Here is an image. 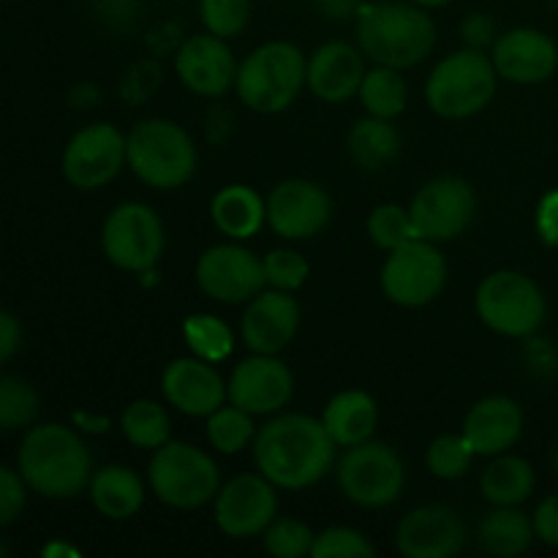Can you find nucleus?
<instances>
[{
	"label": "nucleus",
	"mask_w": 558,
	"mask_h": 558,
	"mask_svg": "<svg viewBox=\"0 0 558 558\" xmlns=\"http://www.w3.org/2000/svg\"><path fill=\"white\" fill-rule=\"evenodd\" d=\"M251 450L256 472L265 474L278 490H303L332 472L338 447L322 417L281 412L256 430Z\"/></svg>",
	"instance_id": "obj_1"
},
{
	"label": "nucleus",
	"mask_w": 558,
	"mask_h": 558,
	"mask_svg": "<svg viewBox=\"0 0 558 558\" xmlns=\"http://www.w3.org/2000/svg\"><path fill=\"white\" fill-rule=\"evenodd\" d=\"M16 469L31 494L69 501L85 494L93 477V458L74 425L36 423L16 450Z\"/></svg>",
	"instance_id": "obj_2"
},
{
	"label": "nucleus",
	"mask_w": 558,
	"mask_h": 558,
	"mask_svg": "<svg viewBox=\"0 0 558 558\" xmlns=\"http://www.w3.org/2000/svg\"><path fill=\"white\" fill-rule=\"evenodd\" d=\"M357 47L374 65L414 69L436 47V22L414 3H371L357 9Z\"/></svg>",
	"instance_id": "obj_3"
},
{
	"label": "nucleus",
	"mask_w": 558,
	"mask_h": 558,
	"mask_svg": "<svg viewBox=\"0 0 558 558\" xmlns=\"http://www.w3.org/2000/svg\"><path fill=\"white\" fill-rule=\"evenodd\" d=\"M125 153L131 172L156 191L183 189L199 163L194 136L169 118L140 120L125 134Z\"/></svg>",
	"instance_id": "obj_4"
},
{
	"label": "nucleus",
	"mask_w": 558,
	"mask_h": 558,
	"mask_svg": "<svg viewBox=\"0 0 558 558\" xmlns=\"http://www.w3.org/2000/svg\"><path fill=\"white\" fill-rule=\"evenodd\" d=\"M305 65L308 58L292 41H265L240 60L234 90L251 112L278 114L303 93Z\"/></svg>",
	"instance_id": "obj_5"
},
{
	"label": "nucleus",
	"mask_w": 558,
	"mask_h": 558,
	"mask_svg": "<svg viewBox=\"0 0 558 558\" xmlns=\"http://www.w3.org/2000/svg\"><path fill=\"white\" fill-rule=\"evenodd\" d=\"M499 90V74L483 49H458L441 58L425 80V104L445 120H466L483 112Z\"/></svg>",
	"instance_id": "obj_6"
},
{
	"label": "nucleus",
	"mask_w": 558,
	"mask_h": 558,
	"mask_svg": "<svg viewBox=\"0 0 558 558\" xmlns=\"http://www.w3.org/2000/svg\"><path fill=\"white\" fill-rule=\"evenodd\" d=\"M147 485L153 496L172 510H199L216 499L221 488V469L210 452L189 441L169 439L153 450Z\"/></svg>",
	"instance_id": "obj_7"
},
{
	"label": "nucleus",
	"mask_w": 558,
	"mask_h": 558,
	"mask_svg": "<svg viewBox=\"0 0 558 558\" xmlns=\"http://www.w3.org/2000/svg\"><path fill=\"white\" fill-rule=\"evenodd\" d=\"M474 308L488 330L505 338H532L548 314L543 289L518 270L488 272L474 292Z\"/></svg>",
	"instance_id": "obj_8"
},
{
	"label": "nucleus",
	"mask_w": 558,
	"mask_h": 558,
	"mask_svg": "<svg viewBox=\"0 0 558 558\" xmlns=\"http://www.w3.org/2000/svg\"><path fill=\"white\" fill-rule=\"evenodd\" d=\"M341 494L363 510H381L401 499L407 488L403 458L385 441H360L347 447L336 466Z\"/></svg>",
	"instance_id": "obj_9"
},
{
	"label": "nucleus",
	"mask_w": 558,
	"mask_h": 558,
	"mask_svg": "<svg viewBox=\"0 0 558 558\" xmlns=\"http://www.w3.org/2000/svg\"><path fill=\"white\" fill-rule=\"evenodd\" d=\"M163 221L145 202H120L101 227V251L118 270L147 272L161 262Z\"/></svg>",
	"instance_id": "obj_10"
},
{
	"label": "nucleus",
	"mask_w": 558,
	"mask_h": 558,
	"mask_svg": "<svg viewBox=\"0 0 558 558\" xmlns=\"http://www.w3.org/2000/svg\"><path fill=\"white\" fill-rule=\"evenodd\" d=\"M379 283L385 298L398 308H425L434 303L447 283V259L439 243L417 238L390 251Z\"/></svg>",
	"instance_id": "obj_11"
},
{
	"label": "nucleus",
	"mask_w": 558,
	"mask_h": 558,
	"mask_svg": "<svg viewBox=\"0 0 558 558\" xmlns=\"http://www.w3.org/2000/svg\"><path fill=\"white\" fill-rule=\"evenodd\" d=\"M129 167L125 134L112 123L82 125L63 147L60 169L76 191H98Z\"/></svg>",
	"instance_id": "obj_12"
},
{
	"label": "nucleus",
	"mask_w": 558,
	"mask_h": 558,
	"mask_svg": "<svg viewBox=\"0 0 558 558\" xmlns=\"http://www.w3.org/2000/svg\"><path fill=\"white\" fill-rule=\"evenodd\" d=\"M409 213L420 238L430 243H450L472 227L477 216V194L469 180L441 174L414 194Z\"/></svg>",
	"instance_id": "obj_13"
},
{
	"label": "nucleus",
	"mask_w": 558,
	"mask_h": 558,
	"mask_svg": "<svg viewBox=\"0 0 558 558\" xmlns=\"http://www.w3.org/2000/svg\"><path fill=\"white\" fill-rule=\"evenodd\" d=\"M194 276L202 292L221 305H245L267 287L262 259L238 240L202 251Z\"/></svg>",
	"instance_id": "obj_14"
},
{
	"label": "nucleus",
	"mask_w": 558,
	"mask_h": 558,
	"mask_svg": "<svg viewBox=\"0 0 558 558\" xmlns=\"http://www.w3.org/2000/svg\"><path fill=\"white\" fill-rule=\"evenodd\" d=\"M213 518L227 537H259L278 518V488L262 472L238 474L218 488Z\"/></svg>",
	"instance_id": "obj_15"
},
{
	"label": "nucleus",
	"mask_w": 558,
	"mask_h": 558,
	"mask_svg": "<svg viewBox=\"0 0 558 558\" xmlns=\"http://www.w3.org/2000/svg\"><path fill=\"white\" fill-rule=\"evenodd\" d=\"M267 227L281 240H311L330 223L332 199L319 183L289 178L267 194Z\"/></svg>",
	"instance_id": "obj_16"
},
{
	"label": "nucleus",
	"mask_w": 558,
	"mask_h": 558,
	"mask_svg": "<svg viewBox=\"0 0 558 558\" xmlns=\"http://www.w3.org/2000/svg\"><path fill=\"white\" fill-rule=\"evenodd\" d=\"M294 396V376L278 354H251L234 365L227 381V401L254 417L278 414Z\"/></svg>",
	"instance_id": "obj_17"
},
{
	"label": "nucleus",
	"mask_w": 558,
	"mask_h": 558,
	"mask_svg": "<svg viewBox=\"0 0 558 558\" xmlns=\"http://www.w3.org/2000/svg\"><path fill=\"white\" fill-rule=\"evenodd\" d=\"M238 65L227 38H218L207 31L185 38L174 54V74L180 85L202 98H221L223 93L232 90Z\"/></svg>",
	"instance_id": "obj_18"
},
{
	"label": "nucleus",
	"mask_w": 558,
	"mask_h": 558,
	"mask_svg": "<svg viewBox=\"0 0 558 558\" xmlns=\"http://www.w3.org/2000/svg\"><path fill=\"white\" fill-rule=\"evenodd\" d=\"M466 539V523L447 505L414 507L396 529V548L407 558H452Z\"/></svg>",
	"instance_id": "obj_19"
},
{
	"label": "nucleus",
	"mask_w": 558,
	"mask_h": 558,
	"mask_svg": "<svg viewBox=\"0 0 558 558\" xmlns=\"http://www.w3.org/2000/svg\"><path fill=\"white\" fill-rule=\"evenodd\" d=\"M303 311L292 292L262 289L245 303L240 338L251 354H281L298 338Z\"/></svg>",
	"instance_id": "obj_20"
},
{
	"label": "nucleus",
	"mask_w": 558,
	"mask_h": 558,
	"mask_svg": "<svg viewBox=\"0 0 558 558\" xmlns=\"http://www.w3.org/2000/svg\"><path fill=\"white\" fill-rule=\"evenodd\" d=\"M499 80L512 85H543L558 69V47L537 27H512L490 47Z\"/></svg>",
	"instance_id": "obj_21"
},
{
	"label": "nucleus",
	"mask_w": 558,
	"mask_h": 558,
	"mask_svg": "<svg viewBox=\"0 0 558 558\" xmlns=\"http://www.w3.org/2000/svg\"><path fill=\"white\" fill-rule=\"evenodd\" d=\"M161 392L174 412L185 417H210L227 403V381L216 365L202 357H178L163 368Z\"/></svg>",
	"instance_id": "obj_22"
},
{
	"label": "nucleus",
	"mask_w": 558,
	"mask_h": 558,
	"mask_svg": "<svg viewBox=\"0 0 558 558\" xmlns=\"http://www.w3.org/2000/svg\"><path fill=\"white\" fill-rule=\"evenodd\" d=\"M363 49L347 41H327L314 49L305 65V87L325 104H343L357 96L365 71Z\"/></svg>",
	"instance_id": "obj_23"
},
{
	"label": "nucleus",
	"mask_w": 558,
	"mask_h": 558,
	"mask_svg": "<svg viewBox=\"0 0 558 558\" xmlns=\"http://www.w3.org/2000/svg\"><path fill=\"white\" fill-rule=\"evenodd\" d=\"M523 409L510 396H485L463 417L466 441L477 458H494L510 452L523 436Z\"/></svg>",
	"instance_id": "obj_24"
},
{
	"label": "nucleus",
	"mask_w": 558,
	"mask_h": 558,
	"mask_svg": "<svg viewBox=\"0 0 558 558\" xmlns=\"http://www.w3.org/2000/svg\"><path fill=\"white\" fill-rule=\"evenodd\" d=\"M87 494H90L98 515H104L107 521H129L145 505L147 485L131 466L107 463L101 469H93Z\"/></svg>",
	"instance_id": "obj_25"
},
{
	"label": "nucleus",
	"mask_w": 558,
	"mask_h": 558,
	"mask_svg": "<svg viewBox=\"0 0 558 558\" xmlns=\"http://www.w3.org/2000/svg\"><path fill=\"white\" fill-rule=\"evenodd\" d=\"M322 423L336 447H354L360 441L374 439L379 425V407L374 396L365 390H343L327 401L322 412Z\"/></svg>",
	"instance_id": "obj_26"
},
{
	"label": "nucleus",
	"mask_w": 558,
	"mask_h": 558,
	"mask_svg": "<svg viewBox=\"0 0 558 558\" xmlns=\"http://www.w3.org/2000/svg\"><path fill=\"white\" fill-rule=\"evenodd\" d=\"M210 218L223 238L243 243L267 223V202L245 183L223 185L210 202Z\"/></svg>",
	"instance_id": "obj_27"
},
{
	"label": "nucleus",
	"mask_w": 558,
	"mask_h": 558,
	"mask_svg": "<svg viewBox=\"0 0 558 558\" xmlns=\"http://www.w3.org/2000/svg\"><path fill=\"white\" fill-rule=\"evenodd\" d=\"M534 466L515 452L494 456L480 474V494L494 507H521L534 494Z\"/></svg>",
	"instance_id": "obj_28"
},
{
	"label": "nucleus",
	"mask_w": 558,
	"mask_h": 558,
	"mask_svg": "<svg viewBox=\"0 0 558 558\" xmlns=\"http://www.w3.org/2000/svg\"><path fill=\"white\" fill-rule=\"evenodd\" d=\"M347 150L363 172H381L401 153V134L392 120L365 114V118L354 120L349 129Z\"/></svg>",
	"instance_id": "obj_29"
},
{
	"label": "nucleus",
	"mask_w": 558,
	"mask_h": 558,
	"mask_svg": "<svg viewBox=\"0 0 558 558\" xmlns=\"http://www.w3.org/2000/svg\"><path fill=\"white\" fill-rule=\"evenodd\" d=\"M477 539L485 554L496 558H515L532 548L537 534H534L532 518L523 510H518V507H494L480 521Z\"/></svg>",
	"instance_id": "obj_30"
},
{
	"label": "nucleus",
	"mask_w": 558,
	"mask_h": 558,
	"mask_svg": "<svg viewBox=\"0 0 558 558\" xmlns=\"http://www.w3.org/2000/svg\"><path fill=\"white\" fill-rule=\"evenodd\" d=\"M357 98L360 107L365 109V114L396 120L407 112L409 85L398 69H390V65H374V69L365 71L363 82H360Z\"/></svg>",
	"instance_id": "obj_31"
},
{
	"label": "nucleus",
	"mask_w": 558,
	"mask_h": 558,
	"mask_svg": "<svg viewBox=\"0 0 558 558\" xmlns=\"http://www.w3.org/2000/svg\"><path fill=\"white\" fill-rule=\"evenodd\" d=\"M118 428L129 445L140 447V450H158L172 439V414L163 403L140 398L123 409Z\"/></svg>",
	"instance_id": "obj_32"
},
{
	"label": "nucleus",
	"mask_w": 558,
	"mask_h": 558,
	"mask_svg": "<svg viewBox=\"0 0 558 558\" xmlns=\"http://www.w3.org/2000/svg\"><path fill=\"white\" fill-rule=\"evenodd\" d=\"M207 441L216 452L221 456H238V452L248 450L256 439V425H254V414L243 412L234 403H223L221 409L207 417Z\"/></svg>",
	"instance_id": "obj_33"
},
{
	"label": "nucleus",
	"mask_w": 558,
	"mask_h": 558,
	"mask_svg": "<svg viewBox=\"0 0 558 558\" xmlns=\"http://www.w3.org/2000/svg\"><path fill=\"white\" fill-rule=\"evenodd\" d=\"M183 338L191 354L207 360V363H221L234 352L232 327L213 314H191L183 322Z\"/></svg>",
	"instance_id": "obj_34"
},
{
	"label": "nucleus",
	"mask_w": 558,
	"mask_h": 558,
	"mask_svg": "<svg viewBox=\"0 0 558 558\" xmlns=\"http://www.w3.org/2000/svg\"><path fill=\"white\" fill-rule=\"evenodd\" d=\"M41 398L36 387L20 376H0V434H14L36 425Z\"/></svg>",
	"instance_id": "obj_35"
},
{
	"label": "nucleus",
	"mask_w": 558,
	"mask_h": 558,
	"mask_svg": "<svg viewBox=\"0 0 558 558\" xmlns=\"http://www.w3.org/2000/svg\"><path fill=\"white\" fill-rule=\"evenodd\" d=\"M368 238L376 248L390 254V251L417 240L420 234H417V227H414L409 207L396 205V202H385V205H376L374 210H371Z\"/></svg>",
	"instance_id": "obj_36"
},
{
	"label": "nucleus",
	"mask_w": 558,
	"mask_h": 558,
	"mask_svg": "<svg viewBox=\"0 0 558 558\" xmlns=\"http://www.w3.org/2000/svg\"><path fill=\"white\" fill-rule=\"evenodd\" d=\"M477 452L463 434H441L425 450V466L439 480H461L472 472Z\"/></svg>",
	"instance_id": "obj_37"
},
{
	"label": "nucleus",
	"mask_w": 558,
	"mask_h": 558,
	"mask_svg": "<svg viewBox=\"0 0 558 558\" xmlns=\"http://www.w3.org/2000/svg\"><path fill=\"white\" fill-rule=\"evenodd\" d=\"M265 550L276 558H303L311 556L314 548L316 532L303 521L294 518H276L270 526L265 529Z\"/></svg>",
	"instance_id": "obj_38"
},
{
	"label": "nucleus",
	"mask_w": 558,
	"mask_h": 558,
	"mask_svg": "<svg viewBox=\"0 0 558 558\" xmlns=\"http://www.w3.org/2000/svg\"><path fill=\"white\" fill-rule=\"evenodd\" d=\"M199 16L207 33L229 41L248 27L251 0H199Z\"/></svg>",
	"instance_id": "obj_39"
},
{
	"label": "nucleus",
	"mask_w": 558,
	"mask_h": 558,
	"mask_svg": "<svg viewBox=\"0 0 558 558\" xmlns=\"http://www.w3.org/2000/svg\"><path fill=\"white\" fill-rule=\"evenodd\" d=\"M376 548L363 532L352 526L322 529L314 537L311 558H374Z\"/></svg>",
	"instance_id": "obj_40"
},
{
	"label": "nucleus",
	"mask_w": 558,
	"mask_h": 558,
	"mask_svg": "<svg viewBox=\"0 0 558 558\" xmlns=\"http://www.w3.org/2000/svg\"><path fill=\"white\" fill-rule=\"evenodd\" d=\"M262 265H265V278L270 289L294 294L308 281V259L294 248H272L270 254L262 256Z\"/></svg>",
	"instance_id": "obj_41"
},
{
	"label": "nucleus",
	"mask_w": 558,
	"mask_h": 558,
	"mask_svg": "<svg viewBox=\"0 0 558 558\" xmlns=\"http://www.w3.org/2000/svg\"><path fill=\"white\" fill-rule=\"evenodd\" d=\"M27 494H31V488L22 480L20 469L0 463V529L11 526L25 512Z\"/></svg>",
	"instance_id": "obj_42"
},
{
	"label": "nucleus",
	"mask_w": 558,
	"mask_h": 558,
	"mask_svg": "<svg viewBox=\"0 0 558 558\" xmlns=\"http://www.w3.org/2000/svg\"><path fill=\"white\" fill-rule=\"evenodd\" d=\"M532 523L539 543H545L548 548H558V494L545 496L539 501L532 515Z\"/></svg>",
	"instance_id": "obj_43"
},
{
	"label": "nucleus",
	"mask_w": 558,
	"mask_h": 558,
	"mask_svg": "<svg viewBox=\"0 0 558 558\" xmlns=\"http://www.w3.org/2000/svg\"><path fill=\"white\" fill-rule=\"evenodd\" d=\"M537 234L545 245L558 248V189L548 191L537 205Z\"/></svg>",
	"instance_id": "obj_44"
},
{
	"label": "nucleus",
	"mask_w": 558,
	"mask_h": 558,
	"mask_svg": "<svg viewBox=\"0 0 558 558\" xmlns=\"http://www.w3.org/2000/svg\"><path fill=\"white\" fill-rule=\"evenodd\" d=\"M461 36L466 41V47L472 49H485L494 47L496 41V25L488 14H472L463 20Z\"/></svg>",
	"instance_id": "obj_45"
},
{
	"label": "nucleus",
	"mask_w": 558,
	"mask_h": 558,
	"mask_svg": "<svg viewBox=\"0 0 558 558\" xmlns=\"http://www.w3.org/2000/svg\"><path fill=\"white\" fill-rule=\"evenodd\" d=\"M22 347V325L9 308H0V368H3L9 360H14V354Z\"/></svg>",
	"instance_id": "obj_46"
},
{
	"label": "nucleus",
	"mask_w": 558,
	"mask_h": 558,
	"mask_svg": "<svg viewBox=\"0 0 558 558\" xmlns=\"http://www.w3.org/2000/svg\"><path fill=\"white\" fill-rule=\"evenodd\" d=\"M71 425L76 430H85V434H107L112 428L109 417H101V414H90V412H74L71 414Z\"/></svg>",
	"instance_id": "obj_47"
},
{
	"label": "nucleus",
	"mask_w": 558,
	"mask_h": 558,
	"mask_svg": "<svg viewBox=\"0 0 558 558\" xmlns=\"http://www.w3.org/2000/svg\"><path fill=\"white\" fill-rule=\"evenodd\" d=\"M316 5H319L327 16H332V20H343V16H349L357 9V0H316Z\"/></svg>",
	"instance_id": "obj_48"
},
{
	"label": "nucleus",
	"mask_w": 558,
	"mask_h": 558,
	"mask_svg": "<svg viewBox=\"0 0 558 558\" xmlns=\"http://www.w3.org/2000/svg\"><path fill=\"white\" fill-rule=\"evenodd\" d=\"M44 556H71V558H76L80 556V550L76 548H71V545H63V543H52V545H47V548L41 550Z\"/></svg>",
	"instance_id": "obj_49"
},
{
	"label": "nucleus",
	"mask_w": 558,
	"mask_h": 558,
	"mask_svg": "<svg viewBox=\"0 0 558 558\" xmlns=\"http://www.w3.org/2000/svg\"><path fill=\"white\" fill-rule=\"evenodd\" d=\"M414 5H423V9H441V5H450L452 0H409Z\"/></svg>",
	"instance_id": "obj_50"
},
{
	"label": "nucleus",
	"mask_w": 558,
	"mask_h": 558,
	"mask_svg": "<svg viewBox=\"0 0 558 558\" xmlns=\"http://www.w3.org/2000/svg\"><path fill=\"white\" fill-rule=\"evenodd\" d=\"M554 472H556V477H558V447H556V452H554Z\"/></svg>",
	"instance_id": "obj_51"
},
{
	"label": "nucleus",
	"mask_w": 558,
	"mask_h": 558,
	"mask_svg": "<svg viewBox=\"0 0 558 558\" xmlns=\"http://www.w3.org/2000/svg\"><path fill=\"white\" fill-rule=\"evenodd\" d=\"M9 554V548H5V543H0V558Z\"/></svg>",
	"instance_id": "obj_52"
},
{
	"label": "nucleus",
	"mask_w": 558,
	"mask_h": 558,
	"mask_svg": "<svg viewBox=\"0 0 558 558\" xmlns=\"http://www.w3.org/2000/svg\"><path fill=\"white\" fill-rule=\"evenodd\" d=\"M0 3H3V0H0Z\"/></svg>",
	"instance_id": "obj_53"
}]
</instances>
